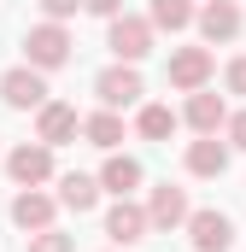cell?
Instances as JSON below:
<instances>
[{
	"label": "cell",
	"instance_id": "cell-1",
	"mask_svg": "<svg viewBox=\"0 0 246 252\" xmlns=\"http://www.w3.org/2000/svg\"><path fill=\"white\" fill-rule=\"evenodd\" d=\"M70 30L64 24H35L30 35H24V64H35V70H59V64H70Z\"/></svg>",
	"mask_w": 246,
	"mask_h": 252
},
{
	"label": "cell",
	"instance_id": "cell-2",
	"mask_svg": "<svg viewBox=\"0 0 246 252\" xmlns=\"http://www.w3.org/2000/svg\"><path fill=\"white\" fill-rule=\"evenodd\" d=\"M0 100H6L12 112H41V106H47V70H35V64L6 70V76H0Z\"/></svg>",
	"mask_w": 246,
	"mask_h": 252
},
{
	"label": "cell",
	"instance_id": "cell-3",
	"mask_svg": "<svg viewBox=\"0 0 246 252\" xmlns=\"http://www.w3.org/2000/svg\"><path fill=\"white\" fill-rule=\"evenodd\" d=\"M106 24H112L106 47L118 53V64H141L147 53H153V24H147V18H129V12H118V18H106Z\"/></svg>",
	"mask_w": 246,
	"mask_h": 252
},
{
	"label": "cell",
	"instance_id": "cell-4",
	"mask_svg": "<svg viewBox=\"0 0 246 252\" xmlns=\"http://www.w3.org/2000/svg\"><path fill=\"white\" fill-rule=\"evenodd\" d=\"M94 94H100L106 112H123V106H135L147 88H141V70H135V64H106V70L94 76Z\"/></svg>",
	"mask_w": 246,
	"mask_h": 252
},
{
	"label": "cell",
	"instance_id": "cell-5",
	"mask_svg": "<svg viewBox=\"0 0 246 252\" xmlns=\"http://www.w3.org/2000/svg\"><path fill=\"white\" fill-rule=\"evenodd\" d=\"M6 170H12V182H18V188H41V182H53V147L24 141V147H12V153H6Z\"/></svg>",
	"mask_w": 246,
	"mask_h": 252
},
{
	"label": "cell",
	"instance_id": "cell-6",
	"mask_svg": "<svg viewBox=\"0 0 246 252\" xmlns=\"http://www.w3.org/2000/svg\"><path fill=\"white\" fill-rule=\"evenodd\" d=\"M211 70H217V59H211V47H176V53H170V64H164L170 88H182V94H193V88H205V82H211Z\"/></svg>",
	"mask_w": 246,
	"mask_h": 252
},
{
	"label": "cell",
	"instance_id": "cell-7",
	"mask_svg": "<svg viewBox=\"0 0 246 252\" xmlns=\"http://www.w3.org/2000/svg\"><path fill=\"white\" fill-rule=\"evenodd\" d=\"M76 135H82V112H76V106L47 100V106L35 112V141H41V147H70Z\"/></svg>",
	"mask_w": 246,
	"mask_h": 252
},
{
	"label": "cell",
	"instance_id": "cell-8",
	"mask_svg": "<svg viewBox=\"0 0 246 252\" xmlns=\"http://www.w3.org/2000/svg\"><path fill=\"white\" fill-rule=\"evenodd\" d=\"M187 241H193V252H229L235 247V223L223 217V211H187Z\"/></svg>",
	"mask_w": 246,
	"mask_h": 252
},
{
	"label": "cell",
	"instance_id": "cell-9",
	"mask_svg": "<svg viewBox=\"0 0 246 252\" xmlns=\"http://www.w3.org/2000/svg\"><path fill=\"white\" fill-rule=\"evenodd\" d=\"M193 24H199V35L217 47V41H235L241 35V6L235 0H205L199 12H193Z\"/></svg>",
	"mask_w": 246,
	"mask_h": 252
},
{
	"label": "cell",
	"instance_id": "cell-10",
	"mask_svg": "<svg viewBox=\"0 0 246 252\" xmlns=\"http://www.w3.org/2000/svg\"><path fill=\"white\" fill-rule=\"evenodd\" d=\"M53 211H59V199L41 188H24L18 199H12V223L24 229V235H35V229H53Z\"/></svg>",
	"mask_w": 246,
	"mask_h": 252
},
{
	"label": "cell",
	"instance_id": "cell-11",
	"mask_svg": "<svg viewBox=\"0 0 246 252\" xmlns=\"http://www.w3.org/2000/svg\"><path fill=\"white\" fill-rule=\"evenodd\" d=\"M147 205H135V199H118L112 211H106V235L118 241V247H135V241H147Z\"/></svg>",
	"mask_w": 246,
	"mask_h": 252
},
{
	"label": "cell",
	"instance_id": "cell-12",
	"mask_svg": "<svg viewBox=\"0 0 246 252\" xmlns=\"http://www.w3.org/2000/svg\"><path fill=\"white\" fill-rule=\"evenodd\" d=\"M187 211H193V205H187V188H170V182L153 188V199H147V223H153V229H182Z\"/></svg>",
	"mask_w": 246,
	"mask_h": 252
},
{
	"label": "cell",
	"instance_id": "cell-13",
	"mask_svg": "<svg viewBox=\"0 0 246 252\" xmlns=\"http://www.w3.org/2000/svg\"><path fill=\"white\" fill-rule=\"evenodd\" d=\"M100 193H118V199H129V193L141 188V158H129V153H112L106 164H100Z\"/></svg>",
	"mask_w": 246,
	"mask_h": 252
},
{
	"label": "cell",
	"instance_id": "cell-14",
	"mask_svg": "<svg viewBox=\"0 0 246 252\" xmlns=\"http://www.w3.org/2000/svg\"><path fill=\"white\" fill-rule=\"evenodd\" d=\"M182 118L193 124V135H217V129L229 124V106H223V94H205V88H193Z\"/></svg>",
	"mask_w": 246,
	"mask_h": 252
},
{
	"label": "cell",
	"instance_id": "cell-15",
	"mask_svg": "<svg viewBox=\"0 0 246 252\" xmlns=\"http://www.w3.org/2000/svg\"><path fill=\"white\" fill-rule=\"evenodd\" d=\"M53 199H59L64 211L88 217V211L100 205V182H94V176H82V170H70V176H59V193H53Z\"/></svg>",
	"mask_w": 246,
	"mask_h": 252
},
{
	"label": "cell",
	"instance_id": "cell-16",
	"mask_svg": "<svg viewBox=\"0 0 246 252\" xmlns=\"http://www.w3.org/2000/svg\"><path fill=\"white\" fill-rule=\"evenodd\" d=\"M187 170H193V176H223V170H229V141L199 135V141L187 147Z\"/></svg>",
	"mask_w": 246,
	"mask_h": 252
},
{
	"label": "cell",
	"instance_id": "cell-17",
	"mask_svg": "<svg viewBox=\"0 0 246 252\" xmlns=\"http://www.w3.org/2000/svg\"><path fill=\"white\" fill-rule=\"evenodd\" d=\"M82 135H88V147H100V153H118V141H123V118L100 106L94 118H82Z\"/></svg>",
	"mask_w": 246,
	"mask_h": 252
},
{
	"label": "cell",
	"instance_id": "cell-18",
	"mask_svg": "<svg viewBox=\"0 0 246 252\" xmlns=\"http://www.w3.org/2000/svg\"><path fill=\"white\" fill-rule=\"evenodd\" d=\"M147 24L176 35V30H187V24H193V0H153V6H147Z\"/></svg>",
	"mask_w": 246,
	"mask_h": 252
},
{
	"label": "cell",
	"instance_id": "cell-19",
	"mask_svg": "<svg viewBox=\"0 0 246 252\" xmlns=\"http://www.w3.org/2000/svg\"><path fill=\"white\" fill-rule=\"evenodd\" d=\"M135 129H141L147 141H170V135H176V112H170V106H141V112H135Z\"/></svg>",
	"mask_w": 246,
	"mask_h": 252
},
{
	"label": "cell",
	"instance_id": "cell-20",
	"mask_svg": "<svg viewBox=\"0 0 246 252\" xmlns=\"http://www.w3.org/2000/svg\"><path fill=\"white\" fill-rule=\"evenodd\" d=\"M30 252H76V241L59 235V229H35V235H30Z\"/></svg>",
	"mask_w": 246,
	"mask_h": 252
},
{
	"label": "cell",
	"instance_id": "cell-21",
	"mask_svg": "<svg viewBox=\"0 0 246 252\" xmlns=\"http://www.w3.org/2000/svg\"><path fill=\"white\" fill-rule=\"evenodd\" d=\"M76 6H82V0H41L47 24H64V18H76Z\"/></svg>",
	"mask_w": 246,
	"mask_h": 252
},
{
	"label": "cell",
	"instance_id": "cell-22",
	"mask_svg": "<svg viewBox=\"0 0 246 252\" xmlns=\"http://www.w3.org/2000/svg\"><path fill=\"white\" fill-rule=\"evenodd\" d=\"M223 135H229V147H241V153H246V112H229Z\"/></svg>",
	"mask_w": 246,
	"mask_h": 252
},
{
	"label": "cell",
	"instance_id": "cell-23",
	"mask_svg": "<svg viewBox=\"0 0 246 252\" xmlns=\"http://www.w3.org/2000/svg\"><path fill=\"white\" fill-rule=\"evenodd\" d=\"M229 94H246V53L229 59Z\"/></svg>",
	"mask_w": 246,
	"mask_h": 252
},
{
	"label": "cell",
	"instance_id": "cell-24",
	"mask_svg": "<svg viewBox=\"0 0 246 252\" xmlns=\"http://www.w3.org/2000/svg\"><path fill=\"white\" fill-rule=\"evenodd\" d=\"M82 6H88L94 18H118V12H123V0H82Z\"/></svg>",
	"mask_w": 246,
	"mask_h": 252
}]
</instances>
